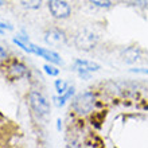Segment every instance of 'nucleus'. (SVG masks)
Returning a JSON list of instances; mask_svg holds the SVG:
<instances>
[{
  "instance_id": "f257e3e1",
  "label": "nucleus",
  "mask_w": 148,
  "mask_h": 148,
  "mask_svg": "<svg viewBox=\"0 0 148 148\" xmlns=\"http://www.w3.org/2000/svg\"><path fill=\"white\" fill-rule=\"evenodd\" d=\"M100 36L89 28H82L74 36V46L81 51H92L98 45Z\"/></svg>"
},
{
  "instance_id": "f03ea898",
  "label": "nucleus",
  "mask_w": 148,
  "mask_h": 148,
  "mask_svg": "<svg viewBox=\"0 0 148 148\" xmlns=\"http://www.w3.org/2000/svg\"><path fill=\"white\" fill-rule=\"evenodd\" d=\"M94 102H96V98H94L93 93L90 92H84V93L75 96V98L73 100V109L75 113L78 114H88L93 110L94 108Z\"/></svg>"
},
{
  "instance_id": "7ed1b4c3",
  "label": "nucleus",
  "mask_w": 148,
  "mask_h": 148,
  "mask_svg": "<svg viewBox=\"0 0 148 148\" xmlns=\"http://www.w3.org/2000/svg\"><path fill=\"white\" fill-rule=\"evenodd\" d=\"M28 102H30L32 110L39 117L47 116L49 112H50V104L47 101V98L38 90H31L28 93Z\"/></svg>"
},
{
  "instance_id": "20e7f679",
  "label": "nucleus",
  "mask_w": 148,
  "mask_h": 148,
  "mask_svg": "<svg viewBox=\"0 0 148 148\" xmlns=\"http://www.w3.org/2000/svg\"><path fill=\"white\" fill-rule=\"evenodd\" d=\"M47 7L57 19H67L71 15V7L66 0H47Z\"/></svg>"
},
{
  "instance_id": "39448f33",
  "label": "nucleus",
  "mask_w": 148,
  "mask_h": 148,
  "mask_svg": "<svg viewBox=\"0 0 148 148\" xmlns=\"http://www.w3.org/2000/svg\"><path fill=\"white\" fill-rule=\"evenodd\" d=\"M43 39H45V43L47 46L51 47H61L67 43V36L65 34V31L57 27H51L49 30H46Z\"/></svg>"
},
{
  "instance_id": "423d86ee",
  "label": "nucleus",
  "mask_w": 148,
  "mask_h": 148,
  "mask_svg": "<svg viewBox=\"0 0 148 148\" xmlns=\"http://www.w3.org/2000/svg\"><path fill=\"white\" fill-rule=\"evenodd\" d=\"M73 67H74V70L79 74V77H82V78H89L90 73L98 71L101 69V66L98 63L92 62V61H85V59H75Z\"/></svg>"
},
{
  "instance_id": "0eeeda50",
  "label": "nucleus",
  "mask_w": 148,
  "mask_h": 148,
  "mask_svg": "<svg viewBox=\"0 0 148 148\" xmlns=\"http://www.w3.org/2000/svg\"><path fill=\"white\" fill-rule=\"evenodd\" d=\"M141 58V50L136 46H129L121 51V59L125 63H136Z\"/></svg>"
},
{
  "instance_id": "6e6552de",
  "label": "nucleus",
  "mask_w": 148,
  "mask_h": 148,
  "mask_svg": "<svg viewBox=\"0 0 148 148\" xmlns=\"http://www.w3.org/2000/svg\"><path fill=\"white\" fill-rule=\"evenodd\" d=\"M28 69L26 67V65L22 62H14L10 66V74H11L12 78H22L24 75H27Z\"/></svg>"
},
{
  "instance_id": "1a4fd4ad",
  "label": "nucleus",
  "mask_w": 148,
  "mask_h": 148,
  "mask_svg": "<svg viewBox=\"0 0 148 148\" xmlns=\"http://www.w3.org/2000/svg\"><path fill=\"white\" fill-rule=\"evenodd\" d=\"M22 7L26 10H38L42 7L43 0H19Z\"/></svg>"
},
{
  "instance_id": "9d476101",
  "label": "nucleus",
  "mask_w": 148,
  "mask_h": 148,
  "mask_svg": "<svg viewBox=\"0 0 148 148\" xmlns=\"http://www.w3.org/2000/svg\"><path fill=\"white\" fill-rule=\"evenodd\" d=\"M67 88H69V86H67L66 81H63V79H57V81H55V90L58 92V94H63L66 92Z\"/></svg>"
},
{
  "instance_id": "9b49d317",
  "label": "nucleus",
  "mask_w": 148,
  "mask_h": 148,
  "mask_svg": "<svg viewBox=\"0 0 148 148\" xmlns=\"http://www.w3.org/2000/svg\"><path fill=\"white\" fill-rule=\"evenodd\" d=\"M43 69H45V71H46L49 75H51V77H55V75L59 74V69H57L53 63H46V65L43 66Z\"/></svg>"
},
{
  "instance_id": "f8f14e48",
  "label": "nucleus",
  "mask_w": 148,
  "mask_h": 148,
  "mask_svg": "<svg viewBox=\"0 0 148 148\" xmlns=\"http://www.w3.org/2000/svg\"><path fill=\"white\" fill-rule=\"evenodd\" d=\"M92 4L97 5V7H102V8H108L112 5V0H89Z\"/></svg>"
},
{
  "instance_id": "ddd939ff",
  "label": "nucleus",
  "mask_w": 148,
  "mask_h": 148,
  "mask_svg": "<svg viewBox=\"0 0 148 148\" xmlns=\"http://www.w3.org/2000/svg\"><path fill=\"white\" fill-rule=\"evenodd\" d=\"M14 30V27H12L10 23H5V22H3V20L0 19V34H3V32L5 31H12Z\"/></svg>"
},
{
  "instance_id": "4468645a",
  "label": "nucleus",
  "mask_w": 148,
  "mask_h": 148,
  "mask_svg": "<svg viewBox=\"0 0 148 148\" xmlns=\"http://www.w3.org/2000/svg\"><path fill=\"white\" fill-rule=\"evenodd\" d=\"M7 55H8V51L0 45V58H7Z\"/></svg>"
},
{
  "instance_id": "2eb2a0df",
  "label": "nucleus",
  "mask_w": 148,
  "mask_h": 148,
  "mask_svg": "<svg viewBox=\"0 0 148 148\" xmlns=\"http://www.w3.org/2000/svg\"><path fill=\"white\" fill-rule=\"evenodd\" d=\"M133 3L137 5H141V7H145L148 4V0H133Z\"/></svg>"
},
{
  "instance_id": "dca6fc26",
  "label": "nucleus",
  "mask_w": 148,
  "mask_h": 148,
  "mask_svg": "<svg viewBox=\"0 0 148 148\" xmlns=\"http://www.w3.org/2000/svg\"><path fill=\"white\" fill-rule=\"evenodd\" d=\"M132 71H135V73H143L148 75V69H132Z\"/></svg>"
},
{
  "instance_id": "f3484780",
  "label": "nucleus",
  "mask_w": 148,
  "mask_h": 148,
  "mask_svg": "<svg viewBox=\"0 0 148 148\" xmlns=\"http://www.w3.org/2000/svg\"><path fill=\"white\" fill-rule=\"evenodd\" d=\"M4 5V0H0V8Z\"/></svg>"
}]
</instances>
